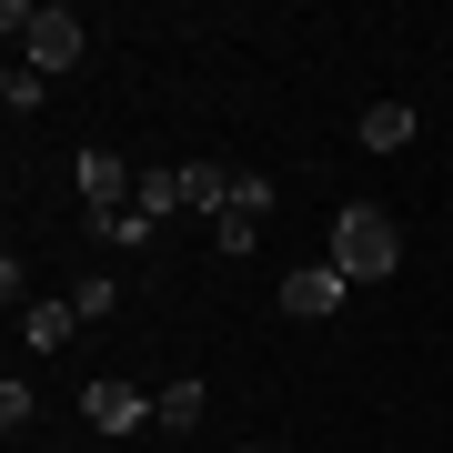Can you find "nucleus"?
<instances>
[{
	"label": "nucleus",
	"instance_id": "obj_1",
	"mask_svg": "<svg viewBox=\"0 0 453 453\" xmlns=\"http://www.w3.org/2000/svg\"><path fill=\"white\" fill-rule=\"evenodd\" d=\"M0 31L20 41L11 61H31L41 81H61V71H81V61H91V20H81V11H61V0H11V11H0Z\"/></svg>",
	"mask_w": 453,
	"mask_h": 453
},
{
	"label": "nucleus",
	"instance_id": "obj_2",
	"mask_svg": "<svg viewBox=\"0 0 453 453\" xmlns=\"http://www.w3.org/2000/svg\"><path fill=\"white\" fill-rule=\"evenodd\" d=\"M323 262H333L342 282H393V273H403V222H393L383 202H342Z\"/></svg>",
	"mask_w": 453,
	"mask_h": 453
},
{
	"label": "nucleus",
	"instance_id": "obj_3",
	"mask_svg": "<svg viewBox=\"0 0 453 453\" xmlns=\"http://www.w3.org/2000/svg\"><path fill=\"white\" fill-rule=\"evenodd\" d=\"M262 222H273V181L242 172V181H232V202H222V222H211V242H222V252H252Z\"/></svg>",
	"mask_w": 453,
	"mask_h": 453
},
{
	"label": "nucleus",
	"instance_id": "obj_4",
	"mask_svg": "<svg viewBox=\"0 0 453 453\" xmlns=\"http://www.w3.org/2000/svg\"><path fill=\"white\" fill-rule=\"evenodd\" d=\"M342 292H353V282H342L333 262H312V273H282V312H292V323H333Z\"/></svg>",
	"mask_w": 453,
	"mask_h": 453
},
{
	"label": "nucleus",
	"instance_id": "obj_5",
	"mask_svg": "<svg viewBox=\"0 0 453 453\" xmlns=\"http://www.w3.org/2000/svg\"><path fill=\"white\" fill-rule=\"evenodd\" d=\"M81 192H91V222H101V211H131V192H142V172H131L121 162V151H81Z\"/></svg>",
	"mask_w": 453,
	"mask_h": 453
},
{
	"label": "nucleus",
	"instance_id": "obj_6",
	"mask_svg": "<svg viewBox=\"0 0 453 453\" xmlns=\"http://www.w3.org/2000/svg\"><path fill=\"white\" fill-rule=\"evenodd\" d=\"M81 413L101 423V434H131V423H151V393H131V383L101 372V383H81Z\"/></svg>",
	"mask_w": 453,
	"mask_h": 453
},
{
	"label": "nucleus",
	"instance_id": "obj_7",
	"mask_svg": "<svg viewBox=\"0 0 453 453\" xmlns=\"http://www.w3.org/2000/svg\"><path fill=\"white\" fill-rule=\"evenodd\" d=\"M232 181H242V172H222V162H181V211H202V222H222Z\"/></svg>",
	"mask_w": 453,
	"mask_h": 453
},
{
	"label": "nucleus",
	"instance_id": "obj_8",
	"mask_svg": "<svg viewBox=\"0 0 453 453\" xmlns=\"http://www.w3.org/2000/svg\"><path fill=\"white\" fill-rule=\"evenodd\" d=\"M353 142H363V151H403V142H413V111H403V101H372V111L353 121Z\"/></svg>",
	"mask_w": 453,
	"mask_h": 453
},
{
	"label": "nucleus",
	"instance_id": "obj_9",
	"mask_svg": "<svg viewBox=\"0 0 453 453\" xmlns=\"http://www.w3.org/2000/svg\"><path fill=\"white\" fill-rule=\"evenodd\" d=\"M202 403H211V393L181 372V383H162V393H151V423H162V434H192V423H202Z\"/></svg>",
	"mask_w": 453,
	"mask_h": 453
},
{
	"label": "nucleus",
	"instance_id": "obj_10",
	"mask_svg": "<svg viewBox=\"0 0 453 453\" xmlns=\"http://www.w3.org/2000/svg\"><path fill=\"white\" fill-rule=\"evenodd\" d=\"M131 202H142L151 222H172V211H181V162H151V172H142V192H131Z\"/></svg>",
	"mask_w": 453,
	"mask_h": 453
},
{
	"label": "nucleus",
	"instance_id": "obj_11",
	"mask_svg": "<svg viewBox=\"0 0 453 453\" xmlns=\"http://www.w3.org/2000/svg\"><path fill=\"white\" fill-rule=\"evenodd\" d=\"M151 232H162V222H151L142 202H131V211H101V242H111V252H142Z\"/></svg>",
	"mask_w": 453,
	"mask_h": 453
},
{
	"label": "nucleus",
	"instance_id": "obj_12",
	"mask_svg": "<svg viewBox=\"0 0 453 453\" xmlns=\"http://www.w3.org/2000/svg\"><path fill=\"white\" fill-rule=\"evenodd\" d=\"M71 323H81L71 303H31V312H20V333H31L41 353H50V342H71Z\"/></svg>",
	"mask_w": 453,
	"mask_h": 453
},
{
	"label": "nucleus",
	"instance_id": "obj_13",
	"mask_svg": "<svg viewBox=\"0 0 453 453\" xmlns=\"http://www.w3.org/2000/svg\"><path fill=\"white\" fill-rule=\"evenodd\" d=\"M0 101H11V111H41V101H50V81H41L31 61H11V71H0Z\"/></svg>",
	"mask_w": 453,
	"mask_h": 453
},
{
	"label": "nucleus",
	"instance_id": "obj_14",
	"mask_svg": "<svg viewBox=\"0 0 453 453\" xmlns=\"http://www.w3.org/2000/svg\"><path fill=\"white\" fill-rule=\"evenodd\" d=\"M111 303H121V282H111V273H81V282H71V312H81V323H101Z\"/></svg>",
	"mask_w": 453,
	"mask_h": 453
},
{
	"label": "nucleus",
	"instance_id": "obj_15",
	"mask_svg": "<svg viewBox=\"0 0 453 453\" xmlns=\"http://www.w3.org/2000/svg\"><path fill=\"white\" fill-rule=\"evenodd\" d=\"M0 423H11V434H31V423H41V393L20 383V372H11V383H0Z\"/></svg>",
	"mask_w": 453,
	"mask_h": 453
},
{
	"label": "nucleus",
	"instance_id": "obj_16",
	"mask_svg": "<svg viewBox=\"0 0 453 453\" xmlns=\"http://www.w3.org/2000/svg\"><path fill=\"white\" fill-rule=\"evenodd\" d=\"M232 453H273V443H232Z\"/></svg>",
	"mask_w": 453,
	"mask_h": 453
},
{
	"label": "nucleus",
	"instance_id": "obj_17",
	"mask_svg": "<svg viewBox=\"0 0 453 453\" xmlns=\"http://www.w3.org/2000/svg\"><path fill=\"white\" fill-rule=\"evenodd\" d=\"M31 453H50V443H31Z\"/></svg>",
	"mask_w": 453,
	"mask_h": 453
}]
</instances>
